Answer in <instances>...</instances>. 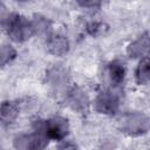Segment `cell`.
<instances>
[{"label":"cell","instance_id":"cell-3","mask_svg":"<svg viewBox=\"0 0 150 150\" xmlns=\"http://www.w3.org/2000/svg\"><path fill=\"white\" fill-rule=\"evenodd\" d=\"M120 129L129 136H141L149 130V117L141 111H130L118 121Z\"/></svg>","mask_w":150,"mask_h":150},{"label":"cell","instance_id":"cell-10","mask_svg":"<svg viewBox=\"0 0 150 150\" xmlns=\"http://www.w3.org/2000/svg\"><path fill=\"white\" fill-rule=\"evenodd\" d=\"M107 77L110 82V84L114 88L120 87L125 79V67L123 64V62L118 61V60H114L111 62L108 63L107 66Z\"/></svg>","mask_w":150,"mask_h":150},{"label":"cell","instance_id":"cell-7","mask_svg":"<svg viewBox=\"0 0 150 150\" xmlns=\"http://www.w3.org/2000/svg\"><path fill=\"white\" fill-rule=\"evenodd\" d=\"M47 52L54 56H64L70 49L69 39L61 33H49L46 40Z\"/></svg>","mask_w":150,"mask_h":150},{"label":"cell","instance_id":"cell-5","mask_svg":"<svg viewBox=\"0 0 150 150\" xmlns=\"http://www.w3.org/2000/svg\"><path fill=\"white\" fill-rule=\"evenodd\" d=\"M66 101L68 105L80 114H86L90 107V100L88 94L80 87H70L66 90Z\"/></svg>","mask_w":150,"mask_h":150},{"label":"cell","instance_id":"cell-16","mask_svg":"<svg viewBox=\"0 0 150 150\" xmlns=\"http://www.w3.org/2000/svg\"><path fill=\"white\" fill-rule=\"evenodd\" d=\"M18 1H22V2H25V1H28V0H18Z\"/></svg>","mask_w":150,"mask_h":150},{"label":"cell","instance_id":"cell-9","mask_svg":"<svg viewBox=\"0 0 150 150\" xmlns=\"http://www.w3.org/2000/svg\"><path fill=\"white\" fill-rule=\"evenodd\" d=\"M20 114V107L13 101H4L0 103V124L8 127L16 122Z\"/></svg>","mask_w":150,"mask_h":150},{"label":"cell","instance_id":"cell-6","mask_svg":"<svg viewBox=\"0 0 150 150\" xmlns=\"http://www.w3.org/2000/svg\"><path fill=\"white\" fill-rule=\"evenodd\" d=\"M46 136L34 129V132L20 134L14 138V146L16 149H42L47 145Z\"/></svg>","mask_w":150,"mask_h":150},{"label":"cell","instance_id":"cell-13","mask_svg":"<svg viewBox=\"0 0 150 150\" xmlns=\"http://www.w3.org/2000/svg\"><path fill=\"white\" fill-rule=\"evenodd\" d=\"M16 57V50L12 45H0V68L6 67Z\"/></svg>","mask_w":150,"mask_h":150},{"label":"cell","instance_id":"cell-15","mask_svg":"<svg viewBox=\"0 0 150 150\" xmlns=\"http://www.w3.org/2000/svg\"><path fill=\"white\" fill-rule=\"evenodd\" d=\"M104 0H76L77 5L84 9H96L102 6Z\"/></svg>","mask_w":150,"mask_h":150},{"label":"cell","instance_id":"cell-8","mask_svg":"<svg viewBox=\"0 0 150 150\" xmlns=\"http://www.w3.org/2000/svg\"><path fill=\"white\" fill-rule=\"evenodd\" d=\"M149 34L145 32L127 46V55L130 59H142L149 54Z\"/></svg>","mask_w":150,"mask_h":150},{"label":"cell","instance_id":"cell-14","mask_svg":"<svg viewBox=\"0 0 150 150\" xmlns=\"http://www.w3.org/2000/svg\"><path fill=\"white\" fill-rule=\"evenodd\" d=\"M32 23H33V27H34V32H35V35H42V34H49V28H50V23L49 21L43 18V16H35L33 20H32Z\"/></svg>","mask_w":150,"mask_h":150},{"label":"cell","instance_id":"cell-2","mask_svg":"<svg viewBox=\"0 0 150 150\" xmlns=\"http://www.w3.org/2000/svg\"><path fill=\"white\" fill-rule=\"evenodd\" d=\"M34 129L41 131L48 141L55 142H63L70 130L68 120L62 116H53L43 122H40Z\"/></svg>","mask_w":150,"mask_h":150},{"label":"cell","instance_id":"cell-4","mask_svg":"<svg viewBox=\"0 0 150 150\" xmlns=\"http://www.w3.org/2000/svg\"><path fill=\"white\" fill-rule=\"evenodd\" d=\"M95 111L102 115H114L120 108V96L112 89H104L96 94L93 101Z\"/></svg>","mask_w":150,"mask_h":150},{"label":"cell","instance_id":"cell-1","mask_svg":"<svg viewBox=\"0 0 150 150\" xmlns=\"http://www.w3.org/2000/svg\"><path fill=\"white\" fill-rule=\"evenodd\" d=\"M4 29H6L9 39L16 43L26 42L35 35L32 20L18 14H12Z\"/></svg>","mask_w":150,"mask_h":150},{"label":"cell","instance_id":"cell-12","mask_svg":"<svg viewBox=\"0 0 150 150\" xmlns=\"http://www.w3.org/2000/svg\"><path fill=\"white\" fill-rule=\"evenodd\" d=\"M134 76H135V81L139 86H146L149 83L150 75H149V57L148 56L139 59L137 67L135 69Z\"/></svg>","mask_w":150,"mask_h":150},{"label":"cell","instance_id":"cell-11","mask_svg":"<svg viewBox=\"0 0 150 150\" xmlns=\"http://www.w3.org/2000/svg\"><path fill=\"white\" fill-rule=\"evenodd\" d=\"M67 77L68 76H67L66 70L62 69L61 67H54V68L49 69L47 73V80H48L49 84L56 89H61L64 87V84L68 81Z\"/></svg>","mask_w":150,"mask_h":150}]
</instances>
